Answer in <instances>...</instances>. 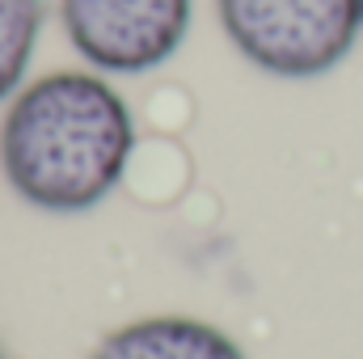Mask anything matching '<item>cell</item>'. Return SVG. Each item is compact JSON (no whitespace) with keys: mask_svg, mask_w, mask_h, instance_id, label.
Wrapping results in <instances>:
<instances>
[{"mask_svg":"<svg viewBox=\"0 0 363 359\" xmlns=\"http://www.w3.org/2000/svg\"><path fill=\"white\" fill-rule=\"evenodd\" d=\"M135 153L127 97L97 72H47L13 93L0 123V170L43 211L97 207Z\"/></svg>","mask_w":363,"mask_h":359,"instance_id":"cell-1","label":"cell"},{"mask_svg":"<svg viewBox=\"0 0 363 359\" xmlns=\"http://www.w3.org/2000/svg\"><path fill=\"white\" fill-rule=\"evenodd\" d=\"M228 43L271 77H321L363 30V0H216Z\"/></svg>","mask_w":363,"mask_h":359,"instance_id":"cell-2","label":"cell"},{"mask_svg":"<svg viewBox=\"0 0 363 359\" xmlns=\"http://www.w3.org/2000/svg\"><path fill=\"white\" fill-rule=\"evenodd\" d=\"M190 9V0H60V21L97 72L140 77L178 55Z\"/></svg>","mask_w":363,"mask_h":359,"instance_id":"cell-3","label":"cell"},{"mask_svg":"<svg viewBox=\"0 0 363 359\" xmlns=\"http://www.w3.org/2000/svg\"><path fill=\"white\" fill-rule=\"evenodd\" d=\"M89 359H245V351L199 317H140L106 334Z\"/></svg>","mask_w":363,"mask_h":359,"instance_id":"cell-4","label":"cell"},{"mask_svg":"<svg viewBox=\"0 0 363 359\" xmlns=\"http://www.w3.org/2000/svg\"><path fill=\"white\" fill-rule=\"evenodd\" d=\"M43 21H47V0H0V101L21 89Z\"/></svg>","mask_w":363,"mask_h":359,"instance_id":"cell-5","label":"cell"}]
</instances>
